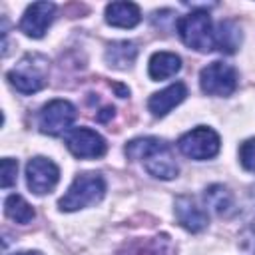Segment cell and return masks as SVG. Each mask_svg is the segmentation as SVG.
Listing matches in <instances>:
<instances>
[{"instance_id":"cell-11","label":"cell","mask_w":255,"mask_h":255,"mask_svg":"<svg viewBox=\"0 0 255 255\" xmlns=\"http://www.w3.org/2000/svg\"><path fill=\"white\" fill-rule=\"evenodd\" d=\"M187 96V86L183 82H175L171 86H167L161 92H155L149 100H147V110L155 116V118H163L165 114H169L177 104H181Z\"/></svg>"},{"instance_id":"cell-13","label":"cell","mask_w":255,"mask_h":255,"mask_svg":"<svg viewBox=\"0 0 255 255\" xmlns=\"http://www.w3.org/2000/svg\"><path fill=\"white\" fill-rule=\"evenodd\" d=\"M141 20V12L133 2H112L106 6V22L116 28H133Z\"/></svg>"},{"instance_id":"cell-2","label":"cell","mask_w":255,"mask_h":255,"mask_svg":"<svg viewBox=\"0 0 255 255\" xmlns=\"http://www.w3.org/2000/svg\"><path fill=\"white\" fill-rule=\"evenodd\" d=\"M106 193V181L100 173H82L78 175L64 197L60 199L62 211H76L88 205H96L102 201Z\"/></svg>"},{"instance_id":"cell-19","label":"cell","mask_w":255,"mask_h":255,"mask_svg":"<svg viewBox=\"0 0 255 255\" xmlns=\"http://www.w3.org/2000/svg\"><path fill=\"white\" fill-rule=\"evenodd\" d=\"M239 159H241V165L247 169V171H253L255 173V137L247 139L241 143L239 147Z\"/></svg>"},{"instance_id":"cell-14","label":"cell","mask_w":255,"mask_h":255,"mask_svg":"<svg viewBox=\"0 0 255 255\" xmlns=\"http://www.w3.org/2000/svg\"><path fill=\"white\" fill-rule=\"evenodd\" d=\"M181 68V58L173 52H155L149 58L147 72L151 80H167Z\"/></svg>"},{"instance_id":"cell-9","label":"cell","mask_w":255,"mask_h":255,"mask_svg":"<svg viewBox=\"0 0 255 255\" xmlns=\"http://www.w3.org/2000/svg\"><path fill=\"white\" fill-rule=\"evenodd\" d=\"M66 145L72 151V155H76L80 159H94V157H102L106 153V139L90 128L72 129L66 137Z\"/></svg>"},{"instance_id":"cell-7","label":"cell","mask_w":255,"mask_h":255,"mask_svg":"<svg viewBox=\"0 0 255 255\" xmlns=\"http://www.w3.org/2000/svg\"><path fill=\"white\" fill-rule=\"evenodd\" d=\"M76 116V108L68 100H52L42 108L38 126L48 135H60L70 129Z\"/></svg>"},{"instance_id":"cell-21","label":"cell","mask_w":255,"mask_h":255,"mask_svg":"<svg viewBox=\"0 0 255 255\" xmlns=\"http://www.w3.org/2000/svg\"><path fill=\"white\" fill-rule=\"evenodd\" d=\"M16 173H18V163L10 157L2 159V187H10L16 183Z\"/></svg>"},{"instance_id":"cell-6","label":"cell","mask_w":255,"mask_h":255,"mask_svg":"<svg viewBox=\"0 0 255 255\" xmlns=\"http://www.w3.org/2000/svg\"><path fill=\"white\" fill-rule=\"evenodd\" d=\"M199 84L209 96H231L237 88V72L225 62H211L201 70Z\"/></svg>"},{"instance_id":"cell-8","label":"cell","mask_w":255,"mask_h":255,"mask_svg":"<svg viewBox=\"0 0 255 255\" xmlns=\"http://www.w3.org/2000/svg\"><path fill=\"white\" fill-rule=\"evenodd\" d=\"M60 179V169L58 165L48 159V157H32L26 165V181H28V187L42 195V193H48L56 187Z\"/></svg>"},{"instance_id":"cell-15","label":"cell","mask_w":255,"mask_h":255,"mask_svg":"<svg viewBox=\"0 0 255 255\" xmlns=\"http://www.w3.org/2000/svg\"><path fill=\"white\" fill-rule=\"evenodd\" d=\"M213 36H215V48H219L221 52H227V54L235 52L237 46H239V42H241L239 28L231 20L219 22L217 28H215V32H213Z\"/></svg>"},{"instance_id":"cell-5","label":"cell","mask_w":255,"mask_h":255,"mask_svg":"<svg viewBox=\"0 0 255 255\" xmlns=\"http://www.w3.org/2000/svg\"><path fill=\"white\" fill-rule=\"evenodd\" d=\"M177 147L185 157L203 161V159H211L217 155V151L221 147V139L211 128L199 126V128L183 133L177 141Z\"/></svg>"},{"instance_id":"cell-16","label":"cell","mask_w":255,"mask_h":255,"mask_svg":"<svg viewBox=\"0 0 255 255\" xmlns=\"http://www.w3.org/2000/svg\"><path fill=\"white\" fill-rule=\"evenodd\" d=\"M205 203L219 215H229L233 211V195L219 183H213L205 189Z\"/></svg>"},{"instance_id":"cell-4","label":"cell","mask_w":255,"mask_h":255,"mask_svg":"<svg viewBox=\"0 0 255 255\" xmlns=\"http://www.w3.org/2000/svg\"><path fill=\"white\" fill-rule=\"evenodd\" d=\"M8 80L20 94L40 92L46 86V60L42 56L28 54L8 72Z\"/></svg>"},{"instance_id":"cell-17","label":"cell","mask_w":255,"mask_h":255,"mask_svg":"<svg viewBox=\"0 0 255 255\" xmlns=\"http://www.w3.org/2000/svg\"><path fill=\"white\" fill-rule=\"evenodd\" d=\"M137 56V48L131 42H116L106 50V60L114 68H128L133 64Z\"/></svg>"},{"instance_id":"cell-10","label":"cell","mask_w":255,"mask_h":255,"mask_svg":"<svg viewBox=\"0 0 255 255\" xmlns=\"http://www.w3.org/2000/svg\"><path fill=\"white\" fill-rule=\"evenodd\" d=\"M54 14H56V4L34 2L32 6L26 8V12L20 20V30L30 38H42L54 20Z\"/></svg>"},{"instance_id":"cell-12","label":"cell","mask_w":255,"mask_h":255,"mask_svg":"<svg viewBox=\"0 0 255 255\" xmlns=\"http://www.w3.org/2000/svg\"><path fill=\"white\" fill-rule=\"evenodd\" d=\"M175 217L177 221L191 233H197L207 227V213L195 205V201L189 195H179L175 199Z\"/></svg>"},{"instance_id":"cell-20","label":"cell","mask_w":255,"mask_h":255,"mask_svg":"<svg viewBox=\"0 0 255 255\" xmlns=\"http://www.w3.org/2000/svg\"><path fill=\"white\" fill-rule=\"evenodd\" d=\"M159 251H161L159 241H143L128 247V253H122V255H159Z\"/></svg>"},{"instance_id":"cell-1","label":"cell","mask_w":255,"mask_h":255,"mask_svg":"<svg viewBox=\"0 0 255 255\" xmlns=\"http://www.w3.org/2000/svg\"><path fill=\"white\" fill-rule=\"evenodd\" d=\"M129 159H141L147 173L157 179H173L179 171L173 149L159 137H135L126 145Z\"/></svg>"},{"instance_id":"cell-22","label":"cell","mask_w":255,"mask_h":255,"mask_svg":"<svg viewBox=\"0 0 255 255\" xmlns=\"http://www.w3.org/2000/svg\"><path fill=\"white\" fill-rule=\"evenodd\" d=\"M18 255H42V253H38V251H26V253H18Z\"/></svg>"},{"instance_id":"cell-18","label":"cell","mask_w":255,"mask_h":255,"mask_svg":"<svg viewBox=\"0 0 255 255\" xmlns=\"http://www.w3.org/2000/svg\"><path fill=\"white\" fill-rule=\"evenodd\" d=\"M4 211H6V215L12 219V221H16V223H20V225H26V223H30L32 219H34V209H32V205L24 199V197H20V195H8L6 197V201H4Z\"/></svg>"},{"instance_id":"cell-3","label":"cell","mask_w":255,"mask_h":255,"mask_svg":"<svg viewBox=\"0 0 255 255\" xmlns=\"http://www.w3.org/2000/svg\"><path fill=\"white\" fill-rule=\"evenodd\" d=\"M177 32L185 46L197 52H209L215 48V36L211 28V18L203 10H193L177 20Z\"/></svg>"}]
</instances>
